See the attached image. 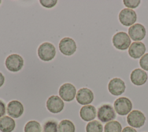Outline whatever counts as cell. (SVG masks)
<instances>
[{
  "instance_id": "3",
  "label": "cell",
  "mask_w": 148,
  "mask_h": 132,
  "mask_svg": "<svg viewBox=\"0 0 148 132\" xmlns=\"http://www.w3.org/2000/svg\"><path fill=\"white\" fill-rule=\"evenodd\" d=\"M113 44L114 47L120 50L127 49L131 44L129 35L125 32L120 31L115 34L112 38Z\"/></svg>"
},
{
  "instance_id": "21",
  "label": "cell",
  "mask_w": 148,
  "mask_h": 132,
  "mask_svg": "<svg viewBox=\"0 0 148 132\" xmlns=\"http://www.w3.org/2000/svg\"><path fill=\"white\" fill-rule=\"evenodd\" d=\"M86 132H102L103 126L98 120H92L86 126Z\"/></svg>"
},
{
  "instance_id": "19",
  "label": "cell",
  "mask_w": 148,
  "mask_h": 132,
  "mask_svg": "<svg viewBox=\"0 0 148 132\" xmlns=\"http://www.w3.org/2000/svg\"><path fill=\"white\" fill-rule=\"evenodd\" d=\"M58 132H75L73 123L69 120H62L58 124Z\"/></svg>"
},
{
  "instance_id": "20",
  "label": "cell",
  "mask_w": 148,
  "mask_h": 132,
  "mask_svg": "<svg viewBox=\"0 0 148 132\" xmlns=\"http://www.w3.org/2000/svg\"><path fill=\"white\" fill-rule=\"evenodd\" d=\"M121 124L116 120L108 122L104 127L105 132H121Z\"/></svg>"
},
{
  "instance_id": "12",
  "label": "cell",
  "mask_w": 148,
  "mask_h": 132,
  "mask_svg": "<svg viewBox=\"0 0 148 132\" xmlns=\"http://www.w3.org/2000/svg\"><path fill=\"white\" fill-rule=\"evenodd\" d=\"M93 99V92L87 88H82L79 90L76 94V101L81 105H88L91 103Z\"/></svg>"
},
{
  "instance_id": "30",
  "label": "cell",
  "mask_w": 148,
  "mask_h": 132,
  "mask_svg": "<svg viewBox=\"0 0 148 132\" xmlns=\"http://www.w3.org/2000/svg\"><path fill=\"white\" fill-rule=\"evenodd\" d=\"M1 3V1H0V3Z\"/></svg>"
},
{
  "instance_id": "10",
  "label": "cell",
  "mask_w": 148,
  "mask_h": 132,
  "mask_svg": "<svg viewBox=\"0 0 148 132\" xmlns=\"http://www.w3.org/2000/svg\"><path fill=\"white\" fill-rule=\"evenodd\" d=\"M46 106L50 112L57 113L62 111L64 106V103L58 96L52 95L48 98L46 102Z\"/></svg>"
},
{
  "instance_id": "29",
  "label": "cell",
  "mask_w": 148,
  "mask_h": 132,
  "mask_svg": "<svg viewBox=\"0 0 148 132\" xmlns=\"http://www.w3.org/2000/svg\"><path fill=\"white\" fill-rule=\"evenodd\" d=\"M5 81V77L0 72V87L3 84Z\"/></svg>"
},
{
  "instance_id": "14",
  "label": "cell",
  "mask_w": 148,
  "mask_h": 132,
  "mask_svg": "<svg viewBox=\"0 0 148 132\" xmlns=\"http://www.w3.org/2000/svg\"><path fill=\"white\" fill-rule=\"evenodd\" d=\"M24 111L23 104L16 100H13L9 102L7 106L8 114L13 118H18L21 116Z\"/></svg>"
},
{
  "instance_id": "26",
  "label": "cell",
  "mask_w": 148,
  "mask_h": 132,
  "mask_svg": "<svg viewBox=\"0 0 148 132\" xmlns=\"http://www.w3.org/2000/svg\"><path fill=\"white\" fill-rule=\"evenodd\" d=\"M39 2L43 6L47 8H51L56 5L57 1H56V0H40V1H39Z\"/></svg>"
},
{
  "instance_id": "15",
  "label": "cell",
  "mask_w": 148,
  "mask_h": 132,
  "mask_svg": "<svg viewBox=\"0 0 148 132\" xmlns=\"http://www.w3.org/2000/svg\"><path fill=\"white\" fill-rule=\"evenodd\" d=\"M146 51L145 44L140 41L134 42L130 45L128 53L130 56L134 59H138L141 57Z\"/></svg>"
},
{
  "instance_id": "17",
  "label": "cell",
  "mask_w": 148,
  "mask_h": 132,
  "mask_svg": "<svg viewBox=\"0 0 148 132\" xmlns=\"http://www.w3.org/2000/svg\"><path fill=\"white\" fill-rule=\"evenodd\" d=\"M96 115L97 111L95 108L91 105L83 106L80 110L81 118L86 122H89L94 119L96 117Z\"/></svg>"
},
{
  "instance_id": "4",
  "label": "cell",
  "mask_w": 148,
  "mask_h": 132,
  "mask_svg": "<svg viewBox=\"0 0 148 132\" xmlns=\"http://www.w3.org/2000/svg\"><path fill=\"white\" fill-rule=\"evenodd\" d=\"M97 117L100 121L105 123L114 119L116 118V113L110 105L104 104L98 108Z\"/></svg>"
},
{
  "instance_id": "5",
  "label": "cell",
  "mask_w": 148,
  "mask_h": 132,
  "mask_svg": "<svg viewBox=\"0 0 148 132\" xmlns=\"http://www.w3.org/2000/svg\"><path fill=\"white\" fill-rule=\"evenodd\" d=\"M23 58L18 54H12L7 57L5 60L6 68L11 72H16L21 69L23 66Z\"/></svg>"
},
{
  "instance_id": "28",
  "label": "cell",
  "mask_w": 148,
  "mask_h": 132,
  "mask_svg": "<svg viewBox=\"0 0 148 132\" xmlns=\"http://www.w3.org/2000/svg\"><path fill=\"white\" fill-rule=\"evenodd\" d=\"M121 132H137V131L135 129H134L131 127L127 126V127H125V128H124Z\"/></svg>"
},
{
  "instance_id": "22",
  "label": "cell",
  "mask_w": 148,
  "mask_h": 132,
  "mask_svg": "<svg viewBox=\"0 0 148 132\" xmlns=\"http://www.w3.org/2000/svg\"><path fill=\"white\" fill-rule=\"evenodd\" d=\"M42 128L40 123L35 120L27 123L24 127V132H41Z\"/></svg>"
},
{
  "instance_id": "13",
  "label": "cell",
  "mask_w": 148,
  "mask_h": 132,
  "mask_svg": "<svg viewBox=\"0 0 148 132\" xmlns=\"http://www.w3.org/2000/svg\"><path fill=\"white\" fill-rule=\"evenodd\" d=\"M128 34L132 40L140 41L145 38L146 29L142 24L136 23L128 28Z\"/></svg>"
},
{
  "instance_id": "18",
  "label": "cell",
  "mask_w": 148,
  "mask_h": 132,
  "mask_svg": "<svg viewBox=\"0 0 148 132\" xmlns=\"http://www.w3.org/2000/svg\"><path fill=\"white\" fill-rule=\"evenodd\" d=\"M15 125L14 120L9 116H5L0 119V130L2 132H12Z\"/></svg>"
},
{
  "instance_id": "11",
  "label": "cell",
  "mask_w": 148,
  "mask_h": 132,
  "mask_svg": "<svg viewBox=\"0 0 148 132\" xmlns=\"http://www.w3.org/2000/svg\"><path fill=\"white\" fill-rule=\"evenodd\" d=\"M108 90L111 94L116 96L120 95L125 91V85L121 79L113 78L108 84Z\"/></svg>"
},
{
  "instance_id": "1",
  "label": "cell",
  "mask_w": 148,
  "mask_h": 132,
  "mask_svg": "<svg viewBox=\"0 0 148 132\" xmlns=\"http://www.w3.org/2000/svg\"><path fill=\"white\" fill-rule=\"evenodd\" d=\"M56 48L50 42L42 43L38 49V55L39 58L43 61L52 60L56 55Z\"/></svg>"
},
{
  "instance_id": "16",
  "label": "cell",
  "mask_w": 148,
  "mask_h": 132,
  "mask_svg": "<svg viewBox=\"0 0 148 132\" xmlns=\"http://www.w3.org/2000/svg\"><path fill=\"white\" fill-rule=\"evenodd\" d=\"M131 82L136 85H142L144 84L147 79V73L141 69L134 70L130 75Z\"/></svg>"
},
{
  "instance_id": "7",
  "label": "cell",
  "mask_w": 148,
  "mask_h": 132,
  "mask_svg": "<svg viewBox=\"0 0 148 132\" xmlns=\"http://www.w3.org/2000/svg\"><path fill=\"white\" fill-rule=\"evenodd\" d=\"M136 17L135 12L130 8L122 9L119 15L120 23L125 26H130L134 24L136 20Z\"/></svg>"
},
{
  "instance_id": "24",
  "label": "cell",
  "mask_w": 148,
  "mask_h": 132,
  "mask_svg": "<svg viewBox=\"0 0 148 132\" xmlns=\"http://www.w3.org/2000/svg\"><path fill=\"white\" fill-rule=\"evenodd\" d=\"M139 65L143 70L148 71V53L142 56L139 60Z\"/></svg>"
},
{
  "instance_id": "27",
  "label": "cell",
  "mask_w": 148,
  "mask_h": 132,
  "mask_svg": "<svg viewBox=\"0 0 148 132\" xmlns=\"http://www.w3.org/2000/svg\"><path fill=\"white\" fill-rule=\"evenodd\" d=\"M6 112V108L5 104L0 100V117L5 115Z\"/></svg>"
},
{
  "instance_id": "6",
  "label": "cell",
  "mask_w": 148,
  "mask_h": 132,
  "mask_svg": "<svg viewBox=\"0 0 148 132\" xmlns=\"http://www.w3.org/2000/svg\"><path fill=\"white\" fill-rule=\"evenodd\" d=\"M127 120L128 124L131 127L139 128L144 125L146 117L141 111L134 110L128 114Z\"/></svg>"
},
{
  "instance_id": "9",
  "label": "cell",
  "mask_w": 148,
  "mask_h": 132,
  "mask_svg": "<svg viewBox=\"0 0 148 132\" xmlns=\"http://www.w3.org/2000/svg\"><path fill=\"white\" fill-rule=\"evenodd\" d=\"M76 90L75 87L71 83H65L62 84L59 89V95L60 97L65 101H72L76 95Z\"/></svg>"
},
{
  "instance_id": "8",
  "label": "cell",
  "mask_w": 148,
  "mask_h": 132,
  "mask_svg": "<svg viewBox=\"0 0 148 132\" xmlns=\"http://www.w3.org/2000/svg\"><path fill=\"white\" fill-rule=\"evenodd\" d=\"M59 49L61 52L67 56L72 55L76 50V44L75 41L69 37L62 38L59 43Z\"/></svg>"
},
{
  "instance_id": "25",
  "label": "cell",
  "mask_w": 148,
  "mask_h": 132,
  "mask_svg": "<svg viewBox=\"0 0 148 132\" xmlns=\"http://www.w3.org/2000/svg\"><path fill=\"white\" fill-rule=\"evenodd\" d=\"M124 4L130 8H136L140 4V1L139 0H124Z\"/></svg>"
},
{
  "instance_id": "23",
  "label": "cell",
  "mask_w": 148,
  "mask_h": 132,
  "mask_svg": "<svg viewBox=\"0 0 148 132\" xmlns=\"http://www.w3.org/2000/svg\"><path fill=\"white\" fill-rule=\"evenodd\" d=\"M44 132H58L57 123L53 120H48L43 125Z\"/></svg>"
},
{
  "instance_id": "2",
  "label": "cell",
  "mask_w": 148,
  "mask_h": 132,
  "mask_svg": "<svg viewBox=\"0 0 148 132\" xmlns=\"http://www.w3.org/2000/svg\"><path fill=\"white\" fill-rule=\"evenodd\" d=\"M114 108L119 115L124 116L130 112L132 108V104L128 98L120 97L114 101Z\"/></svg>"
}]
</instances>
